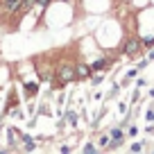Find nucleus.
I'll return each instance as SVG.
<instances>
[{"instance_id":"f257e3e1","label":"nucleus","mask_w":154,"mask_h":154,"mask_svg":"<svg viewBox=\"0 0 154 154\" xmlns=\"http://www.w3.org/2000/svg\"><path fill=\"white\" fill-rule=\"evenodd\" d=\"M54 82L61 86L75 82V63H54Z\"/></svg>"},{"instance_id":"f03ea898","label":"nucleus","mask_w":154,"mask_h":154,"mask_svg":"<svg viewBox=\"0 0 154 154\" xmlns=\"http://www.w3.org/2000/svg\"><path fill=\"white\" fill-rule=\"evenodd\" d=\"M122 52H125V57H138V54L143 52V38L140 36H129L125 41V45H122Z\"/></svg>"},{"instance_id":"7ed1b4c3","label":"nucleus","mask_w":154,"mask_h":154,"mask_svg":"<svg viewBox=\"0 0 154 154\" xmlns=\"http://www.w3.org/2000/svg\"><path fill=\"white\" fill-rule=\"evenodd\" d=\"M91 75H93V70H91V63H84V61H77V63H75V82L88 79Z\"/></svg>"},{"instance_id":"20e7f679","label":"nucleus","mask_w":154,"mask_h":154,"mask_svg":"<svg viewBox=\"0 0 154 154\" xmlns=\"http://www.w3.org/2000/svg\"><path fill=\"white\" fill-rule=\"evenodd\" d=\"M38 95V82H23V100H34Z\"/></svg>"},{"instance_id":"39448f33","label":"nucleus","mask_w":154,"mask_h":154,"mask_svg":"<svg viewBox=\"0 0 154 154\" xmlns=\"http://www.w3.org/2000/svg\"><path fill=\"white\" fill-rule=\"evenodd\" d=\"M111 63H113V61H111L109 57H100V59H95V61L91 63V70L93 72H102V70H106Z\"/></svg>"},{"instance_id":"423d86ee","label":"nucleus","mask_w":154,"mask_h":154,"mask_svg":"<svg viewBox=\"0 0 154 154\" xmlns=\"http://www.w3.org/2000/svg\"><path fill=\"white\" fill-rule=\"evenodd\" d=\"M34 149H36V140L29 134H23V138H20V152H34Z\"/></svg>"},{"instance_id":"0eeeda50","label":"nucleus","mask_w":154,"mask_h":154,"mask_svg":"<svg viewBox=\"0 0 154 154\" xmlns=\"http://www.w3.org/2000/svg\"><path fill=\"white\" fill-rule=\"evenodd\" d=\"M109 138L111 140H125V131H122V127H111L109 129Z\"/></svg>"},{"instance_id":"6e6552de","label":"nucleus","mask_w":154,"mask_h":154,"mask_svg":"<svg viewBox=\"0 0 154 154\" xmlns=\"http://www.w3.org/2000/svg\"><path fill=\"white\" fill-rule=\"evenodd\" d=\"M82 152H84V154H97V152H100V147H97L93 140H88V143L82 145Z\"/></svg>"},{"instance_id":"1a4fd4ad","label":"nucleus","mask_w":154,"mask_h":154,"mask_svg":"<svg viewBox=\"0 0 154 154\" xmlns=\"http://www.w3.org/2000/svg\"><path fill=\"white\" fill-rule=\"evenodd\" d=\"M91 82H93V86H100V84L104 82V72H93V75H91Z\"/></svg>"},{"instance_id":"9d476101","label":"nucleus","mask_w":154,"mask_h":154,"mask_svg":"<svg viewBox=\"0 0 154 154\" xmlns=\"http://www.w3.org/2000/svg\"><path fill=\"white\" fill-rule=\"evenodd\" d=\"M66 120H68V125H70V127H75V125H77V113L68 109V111H66Z\"/></svg>"},{"instance_id":"9b49d317","label":"nucleus","mask_w":154,"mask_h":154,"mask_svg":"<svg viewBox=\"0 0 154 154\" xmlns=\"http://www.w3.org/2000/svg\"><path fill=\"white\" fill-rule=\"evenodd\" d=\"M109 140H111V138H109V131H106V134H102L100 138H97V147H100V149H104L106 145H109Z\"/></svg>"},{"instance_id":"f8f14e48","label":"nucleus","mask_w":154,"mask_h":154,"mask_svg":"<svg viewBox=\"0 0 154 154\" xmlns=\"http://www.w3.org/2000/svg\"><path fill=\"white\" fill-rule=\"evenodd\" d=\"M52 2H54V0H36V7H41L43 11H48V7L52 5Z\"/></svg>"},{"instance_id":"ddd939ff","label":"nucleus","mask_w":154,"mask_h":154,"mask_svg":"<svg viewBox=\"0 0 154 154\" xmlns=\"http://www.w3.org/2000/svg\"><path fill=\"white\" fill-rule=\"evenodd\" d=\"M136 134H138V127H134V125H127V136H136Z\"/></svg>"},{"instance_id":"4468645a","label":"nucleus","mask_w":154,"mask_h":154,"mask_svg":"<svg viewBox=\"0 0 154 154\" xmlns=\"http://www.w3.org/2000/svg\"><path fill=\"white\" fill-rule=\"evenodd\" d=\"M131 152H143V143H131Z\"/></svg>"},{"instance_id":"2eb2a0df","label":"nucleus","mask_w":154,"mask_h":154,"mask_svg":"<svg viewBox=\"0 0 154 154\" xmlns=\"http://www.w3.org/2000/svg\"><path fill=\"white\" fill-rule=\"evenodd\" d=\"M118 111H120L122 116H127V104H125V102H120V104H118Z\"/></svg>"},{"instance_id":"dca6fc26","label":"nucleus","mask_w":154,"mask_h":154,"mask_svg":"<svg viewBox=\"0 0 154 154\" xmlns=\"http://www.w3.org/2000/svg\"><path fill=\"white\" fill-rule=\"evenodd\" d=\"M59 152H72V147H70V145H61V147H59Z\"/></svg>"},{"instance_id":"f3484780","label":"nucleus","mask_w":154,"mask_h":154,"mask_svg":"<svg viewBox=\"0 0 154 154\" xmlns=\"http://www.w3.org/2000/svg\"><path fill=\"white\" fill-rule=\"evenodd\" d=\"M145 66H147V59H140V61H138V66H136V68L140 70V68H145Z\"/></svg>"},{"instance_id":"a211bd4d","label":"nucleus","mask_w":154,"mask_h":154,"mask_svg":"<svg viewBox=\"0 0 154 154\" xmlns=\"http://www.w3.org/2000/svg\"><path fill=\"white\" fill-rule=\"evenodd\" d=\"M147 120H152V122H154V111H147Z\"/></svg>"},{"instance_id":"6ab92c4d","label":"nucleus","mask_w":154,"mask_h":154,"mask_svg":"<svg viewBox=\"0 0 154 154\" xmlns=\"http://www.w3.org/2000/svg\"><path fill=\"white\" fill-rule=\"evenodd\" d=\"M152 59H154V48L149 50V54H147V61H152Z\"/></svg>"},{"instance_id":"aec40b11","label":"nucleus","mask_w":154,"mask_h":154,"mask_svg":"<svg viewBox=\"0 0 154 154\" xmlns=\"http://www.w3.org/2000/svg\"><path fill=\"white\" fill-rule=\"evenodd\" d=\"M54 2H72V0H54Z\"/></svg>"}]
</instances>
